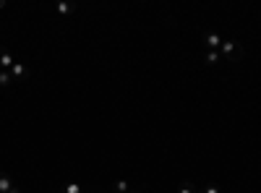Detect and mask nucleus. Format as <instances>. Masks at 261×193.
<instances>
[{
  "mask_svg": "<svg viewBox=\"0 0 261 193\" xmlns=\"http://www.w3.org/2000/svg\"><path fill=\"white\" fill-rule=\"evenodd\" d=\"M220 55L225 63H241L243 60V45L235 39H225L222 47H220Z\"/></svg>",
  "mask_w": 261,
  "mask_h": 193,
  "instance_id": "obj_1",
  "label": "nucleus"
},
{
  "mask_svg": "<svg viewBox=\"0 0 261 193\" xmlns=\"http://www.w3.org/2000/svg\"><path fill=\"white\" fill-rule=\"evenodd\" d=\"M63 193H84V188L79 183H65L63 185Z\"/></svg>",
  "mask_w": 261,
  "mask_h": 193,
  "instance_id": "obj_9",
  "label": "nucleus"
},
{
  "mask_svg": "<svg viewBox=\"0 0 261 193\" xmlns=\"http://www.w3.org/2000/svg\"><path fill=\"white\" fill-rule=\"evenodd\" d=\"M16 185H13V180L8 178V175H3V173H0V193H11Z\"/></svg>",
  "mask_w": 261,
  "mask_h": 193,
  "instance_id": "obj_6",
  "label": "nucleus"
},
{
  "mask_svg": "<svg viewBox=\"0 0 261 193\" xmlns=\"http://www.w3.org/2000/svg\"><path fill=\"white\" fill-rule=\"evenodd\" d=\"M11 76H13V81H21V78H29V68L24 66V63H18V60H16V66L11 68Z\"/></svg>",
  "mask_w": 261,
  "mask_h": 193,
  "instance_id": "obj_4",
  "label": "nucleus"
},
{
  "mask_svg": "<svg viewBox=\"0 0 261 193\" xmlns=\"http://www.w3.org/2000/svg\"><path fill=\"white\" fill-rule=\"evenodd\" d=\"M55 8H58V13H60V16H71V13L76 11V3H65V0H63V3H58Z\"/></svg>",
  "mask_w": 261,
  "mask_h": 193,
  "instance_id": "obj_7",
  "label": "nucleus"
},
{
  "mask_svg": "<svg viewBox=\"0 0 261 193\" xmlns=\"http://www.w3.org/2000/svg\"><path fill=\"white\" fill-rule=\"evenodd\" d=\"M130 193H134V190H130Z\"/></svg>",
  "mask_w": 261,
  "mask_h": 193,
  "instance_id": "obj_15",
  "label": "nucleus"
},
{
  "mask_svg": "<svg viewBox=\"0 0 261 193\" xmlns=\"http://www.w3.org/2000/svg\"><path fill=\"white\" fill-rule=\"evenodd\" d=\"M178 193H199V190L193 188V183H188V180H186V183H180V190H178Z\"/></svg>",
  "mask_w": 261,
  "mask_h": 193,
  "instance_id": "obj_11",
  "label": "nucleus"
},
{
  "mask_svg": "<svg viewBox=\"0 0 261 193\" xmlns=\"http://www.w3.org/2000/svg\"><path fill=\"white\" fill-rule=\"evenodd\" d=\"M199 193H220V185H217V183H209V185H204Z\"/></svg>",
  "mask_w": 261,
  "mask_h": 193,
  "instance_id": "obj_12",
  "label": "nucleus"
},
{
  "mask_svg": "<svg viewBox=\"0 0 261 193\" xmlns=\"http://www.w3.org/2000/svg\"><path fill=\"white\" fill-rule=\"evenodd\" d=\"M113 188H115V190H118V193H130V185H128V183H125V180H118V183H115V185H113Z\"/></svg>",
  "mask_w": 261,
  "mask_h": 193,
  "instance_id": "obj_10",
  "label": "nucleus"
},
{
  "mask_svg": "<svg viewBox=\"0 0 261 193\" xmlns=\"http://www.w3.org/2000/svg\"><path fill=\"white\" fill-rule=\"evenodd\" d=\"M11 193H21V190H18V188H13V190H11Z\"/></svg>",
  "mask_w": 261,
  "mask_h": 193,
  "instance_id": "obj_13",
  "label": "nucleus"
},
{
  "mask_svg": "<svg viewBox=\"0 0 261 193\" xmlns=\"http://www.w3.org/2000/svg\"><path fill=\"white\" fill-rule=\"evenodd\" d=\"M11 84H13V76H11V71H0V87H11Z\"/></svg>",
  "mask_w": 261,
  "mask_h": 193,
  "instance_id": "obj_8",
  "label": "nucleus"
},
{
  "mask_svg": "<svg viewBox=\"0 0 261 193\" xmlns=\"http://www.w3.org/2000/svg\"><path fill=\"white\" fill-rule=\"evenodd\" d=\"M204 42H206V47H209V50H220L225 39L217 34V32H206V34H204Z\"/></svg>",
  "mask_w": 261,
  "mask_h": 193,
  "instance_id": "obj_2",
  "label": "nucleus"
},
{
  "mask_svg": "<svg viewBox=\"0 0 261 193\" xmlns=\"http://www.w3.org/2000/svg\"><path fill=\"white\" fill-rule=\"evenodd\" d=\"M13 66H16V58H13L8 50L0 47V71H11Z\"/></svg>",
  "mask_w": 261,
  "mask_h": 193,
  "instance_id": "obj_3",
  "label": "nucleus"
},
{
  "mask_svg": "<svg viewBox=\"0 0 261 193\" xmlns=\"http://www.w3.org/2000/svg\"><path fill=\"white\" fill-rule=\"evenodd\" d=\"M204 60H206V66H220V63H222V55H220V50H206Z\"/></svg>",
  "mask_w": 261,
  "mask_h": 193,
  "instance_id": "obj_5",
  "label": "nucleus"
},
{
  "mask_svg": "<svg viewBox=\"0 0 261 193\" xmlns=\"http://www.w3.org/2000/svg\"><path fill=\"white\" fill-rule=\"evenodd\" d=\"M3 6H6V3H3V0H0V8H3Z\"/></svg>",
  "mask_w": 261,
  "mask_h": 193,
  "instance_id": "obj_14",
  "label": "nucleus"
}]
</instances>
